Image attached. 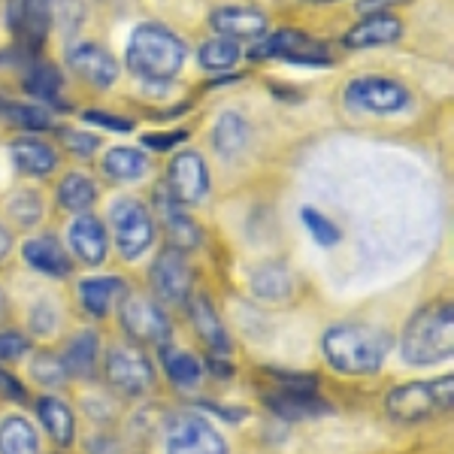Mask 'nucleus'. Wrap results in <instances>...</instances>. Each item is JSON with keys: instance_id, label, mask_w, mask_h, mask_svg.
I'll list each match as a JSON object with an SVG mask.
<instances>
[{"instance_id": "1", "label": "nucleus", "mask_w": 454, "mask_h": 454, "mask_svg": "<svg viewBox=\"0 0 454 454\" xmlns=\"http://www.w3.org/2000/svg\"><path fill=\"white\" fill-rule=\"evenodd\" d=\"M394 348L391 331L367 321H340L321 336V355L340 376H372Z\"/></svg>"}, {"instance_id": "2", "label": "nucleus", "mask_w": 454, "mask_h": 454, "mask_svg": "<svg viewBox=\"0 0 454 454\" xmlns=\"http://www.w3.org/2000/svg\"><path fill=\"white\" fill-rule=\"evenodd\" d=\"M188 46L182 36L170 31L167 25L158 21H143L134 27L128 40V52H124V64L134 76H140L149 85L173 82L185 67Z\"/></svg>"}, {"instance_id": "3", "label": "nucleus", "mask_w": 454, "mask_h": 454, "mask_svg": "<svg viewBox=\"0 0 454 454\" xmlns=\"http://www.w3.org/2000/svg\"><path fill=\"white\" fill-rule=\"evenodd\" d=\"M400 355L409 367H434L454 355V312L449 300H436L406 321Z\"/></svg>"}, {"instance_id": "4", "label": "nucleus", "mask_w": 454, "mask_h": 454, "mask_svg": "<svg viewBox=\"0 0 454 454\" xmlns=\"http://www.w3.org/2000/svg\"><path fill=\"white\" fill-rule=\"evenodd\" d=\"M454 403V379H424V382H409L394 387L385 397V409L391 421L397 424H424L442 419L451 412Z\"/></svg>"}, {"instance_id": "5", "label": "nucleus", "mask_w": 454, "mask_h": 454, "mask_svg": "<svg viewBox=\"0 0 454 454\" xmlns=\"http://www.w3.org/2000/svg\"><path fill=\"white\" fill-rule=\"evenodd\" d=\"M109 224H113L115 246L124 261H137L155 243V218L137 197H119L109 207Z\"/></svg>"}, {"instance_id": "6", "label": "nucleus", "mask_w": 454, "mask_h": 454, "mask_svg": "<svg viewBox=\"0 0 454 454\" xmlns=\"http://www.w3.org/2000/svg\"><path fill=\"white\" fill-rule=\"evenodd\" d=\"M4 25L12 36V49L25 58H36L52 31V4L49 0H6Z\"/></svg>"}, {"instance_id": "7", "label": "nucleus", "mask_w": 454, "mask_h": 454, "mask_svg": "<svg viewBox=\"0 0 454 454\" xmlns=\"http://www.w3.org/2000/svg\"><path fill=\"white\" fill-rule=\"evenodd\" d=\"M248 58H252V61L279 58V61L297 64V67H327V64H333V55H331V49H327V43L315 40V36L303 31H294V27H282V31L263 36L261 43H254V46L248 49Z\"/></svg>"}, {"instance_id": "8", "label": "nucleus", "mask_w": 454, "mask_h": 454, "mask_svg": "<svg viewBox=\"0 0 454 454\" xmlns=\"http://www.w3.org/2000/svg\"><path fill=\"white\" fill-rule=\"evenodd\" d=\"M409 104V88L391 76H357L346 85V106L367 115H397Z\"/></svg>"}, {"instance_id": "9", "label": "nucleus", "mask_w": 454, "mask_h": 454, "mask_svg": "<svg viewBox=\"0 0 454 454\" xmlns=\"http://www.w3.org/2000/svg\"><path fill=\"white\" fill-rule=\"evenodd\" d=\"M121 327L128 340L140 342V346L164 348L173 340V327L167 312L158 303H152L145 294H124L121 300Z\"/></svg>"}, {"instance_id": "10", "label": "nucleus", "mask_w": 454, "mask_h": 454, "mask_svg": "<svg viewBox=\"0 0 454 454\" xmlns=\"http://www.w3.org/2000/svg\"><path fill=\"white\" fill-rule=\"evenodd\" d=\"M167 454H231L227 439L194 412H182L167 424Z\"/></svg>"}, {"instance_id": "11", "label": "nucleus", "mask_w": 454, "mask_h": 454, "mask_svg": "<svg viewBox=\"0 0 454 454\" xmlns=\"http://www.w3.org/2000/svg\"><path fill=\"white\" fill-rule=\"evenodd\" d=\"M106 382L121 391L124 397H140L155 385V367L152 361L134 346H113L106 351Z\"/></svg>"}, {"instance_id": "12", "label": "nucleus", "mask_w": 454, "mask_h": 454, "mask_svg": "<svg viewBox=\"0 0 454 454\" xmlns=\"http://www.w3.org/2000/svg\"><path fill=\"white\" fill-rule=\"evenodd\" d=\"M149 282H152V291H155L164 303L185 306L194 288V273H192V267H188L185 254L170 246L158 254L155 263H152Z\"/></svg>"}, {"instance_id": "13", "label": "nucleus", "mask_w": 454, "mask_h": 454, "mask_svg": "<svg viewBox=\"0 0 454 454\" xmlns=\"http://www.w3.org/2000/svg\"><path fill=\"white\" fill-rule=\"evenodd\" d=\"M167 194H170L179 207H197V203L207 200L209 167L200 152H194V149L176 152V158L170 160V192Z\"/></svg>"}, {"instance_id": "14", "label": "nucleus", "mask_w": 454, "mask_h": 454, "mask_svg": "<svg viewBox=\"0 0 454 454\" xmlns=\"http://www.w3.org/2000/svg\"><path fill=\"white\" fill-rule=\"evenodd\" d=\"M64 61L67 67L82 76L85 82L98 85V88H109L119 79V61L113 58V52L91 40H79V43H70L67 52H64Z\"/></svg>"}, {"instance_id": "15", "label": "nucleus", "mask_w": 454, "mask_h": 454, "mask_svg": "<svg viewBox=\"0 0 454 454\" xmlns=\"http://www.w3.org/2000/svg\"><path fill=\"white\" fill-rule=\"evenodd\" d=\"M403 36V21L394 12H370L367 19H361L355 27H348L342 34V46L346 49H382L394 46Z\"/></svg>"}, {"instance_id": "16", "label": "nucleus", "mask_w": 454, "mask_h": 454, "mask_svg": "<svg viewBox=\"0 0 454 454\" xmlns=\"http://www.w3.org/2000/svg\"><path fill=\"white\" fill-rule=\"evenodd\" d=\"M67 243H70V252L82 263H88V267H98V263L106 261V248H109L106 227L100 218L88 215V212H82V215H76L70 222Z\"/></svg>"}, {"instance_id": "17", "label": "nucleus", "mask_w": 454, "mask_h": 454, "mask_svg": "<svg viewBox=\"0 0 454 454\" xmlns=\"http://www.w3.org/2000/svg\"><path fill=\"white\" fill-rule=\"evenodd\" d=\"M188 315H192V325H194L197 336H200V342L212 351V355H218V357L231 355L233 340H231L224 321L218 318V309L212 306V300L207 294L188 297Z\"/></svg>"}, {"instance_id": "18", "label": "nucleus", "mask_w": 454, "mask_h": 454, "mask_svg": "<svg viewBox=\"0 0 454 454\" xmlns=\"http://www.w3.org/2000/svg\"><path fill=\"white\" fill-rule=\"evenodd\" d=\"M209 25L215 36L227 40H258L267 34V16L254 6H218L209 16Z\"/></svg>"}, {"instance_id": "19", "label": "nucleus", "mask_w": 454, "mask_h": 454, "mask_svg": "<svg viewBox=\"0 0 454 454\" xmlns=\"http://www.w3.org/2000/svg\"><path fill=\"white\" fill-rule=\"evenodd\" d=\"M270 412L282 415L288 421H303V419H318V415L331 412V403L318 397L315 391H291V387H279V391L267 394Z\"/></svg>"}, {"instance_id": "20", "label": "nucleus", "mask_w": 454, "mask_h": 454, "mask_svg": "<svg viewBox=\"0 0 454 454\" xmlns=\"http://www.w3.org/2000/svg\"><path fill=\"white\" fill-rule=\"evenodd\" d=\"M155 207H158V212H160V222H164L167 237L173 239V248H179V252H188V248H197V246H200V239H203L200 227H197V224L192 222V215H185V212H182V207L173 200L170 194H167V192H158Z\"/></svg>"}, {"instance_id": "21", "label": "nucleus", "mask_w": 454, "mask_h": 454, "mask_svg": "<svg viewBox=\"0 0 454 454\" xmlns=\"http://www.w3.org/2000/svg\"><path fill=\"white\" fill-rule=\"evenodd\" d=\"M21 254H25L27 267L40 270V273H46V276H58V279L73 270L70 254L64 252V246L58 243L52 233H43V237L27 239V243L21 246Z\"/></svg>"}, {"instance_id": "22", "label": "nucleus", "mask_w": 454, "mask_h": 454, "mask_svg": "<svg viewBox=\"0 0 454 454\" xmlns=\"http://www.w3.org/2000/svg\"><path fill=\"white\" fill-rule=\"evenodd\" d=\"M248 140H252V128L237 109H227L212 124V145L224 160H237L248 149Z\"/></svg>"}, {"instance_id": "23", "label": "nucleus", "mask_w": 454, "mask_h": 454, "mask_svg": "<svg viewBox=\"0 0 454 454\" xmlns=\"http://www.w3.org/2000/svg\"><path fill=\"white\" fill-rule=\"evenodd\" d=\"M124 294H128V282L119 276H100V279H85L79 285V300L94 318H104L113 312V306L124 300Z\"/></svg>"}, {"instance_id": "24", "label": "nucleus", "mask_w": 454, "mask_h": 454, "mask_svg": "<svg viewBox=\"0 0 454 454\" xmlns=\"http://www.w3.org/2000/svg\"><path fill=\"white\" fill-rule=\"evenodd\" d=\"M64 361V370L67 376H76V379H94L98 376V367H100V340L94 331H82L76 333L73 340L67 342L61 355Z\"/></svg>"}, {"instance_id": "25", "label": "nucleus", "mask_w": 454, "mask_h": 454, "mask_svg": "<svg viewBox=\"0 0 454 454\" xmlns=\"http://www.w3.org/2000/svg\"><path fill=\"white\" fill-rule=\"evenodd\" d=\"M61 88H64V79H61V70L52 67V64L46 61H34L27 64V73H25V91L31 94V98L43 100V104L55 106V109H64L61 98Z\"/></svg>"}, {"instance_id": "26", "label": "nucleus", "mask_w": 454, "mask_h": 454, "mask_svg": "<svg viewBox=\"0 0 454 454\" xmlns=\"http://www.w3.org/2000/svg\"><path fill=\"white\" fill-rule=\"evenodd\" d=\"M36 415H40L46 434L52 436L55 445H70L76 439V419H73L70 406L58 397H40L36 400Z\"/></svg>"}, {"instance_id": "27", "label": "nucleus", "mask_w": 454, "mask_h": 454, "mask_svg": "<svg viewBox=\"0 0 454 454\" xmlns=\"http://www.w3.org/2000/svg\"><path fill=\"white\" fill-rule=\"evenodd\" d=\"M10 155H12V164L27 176H49L58 164V155H55L52 145L43 143V140H31V137L12 143Z\"/></svg>"}, {"instance_id": "28", "label": "nucleus", "mask_w": 454, "mask_h": 454, "mask_svg": "<svg viewBox=\"0 0 454 454\" xmlns=\"http://www.w3.org/2000/svg\"><path fill=\"white\" fill-rule=\"evenodd\" d=\"M149 158L145 152L134 149V145H115L104 155V173L109 179H119V182H137L149 173Z\"/></svg>"}, {"instance_id": "29", "label": "nucleus", "mask_w": 454, "mask_h": 454, "mask_svg": "<svg viewBox=\"0 0 454 454\" xmlns=\"http://www.w3.org/2000/svg\"><path fill=\"white\" fill-rule=\"evenodd\" d=\"M0 454H40V436L34 424L21 415H6L0 421Z\"/></svg>"}, {"instance_id": "30", "label": "nucleus", "mask_w": 454, "mask_h": 454, "mask_svg": "<svg viewBox=\"0 0 454 454\" xmlns=\"http://www.w3.org/2000/svg\"><path fill=\"white\" fill-rule=\"evenodd\" d=\"M94 200H98V185H94L91 176L73 170L61 179V185H58V203H61V209L67 212H76V215H82L94 207Z\"/></svg>"}, {"instance_id": "31", "label": "nucleus", "mask_w": 454, "mask_h": 454, "mask_svg": "<svg viewBox=\"0 0 454 454\" xmlns=\"http://www.w3.org/2000/svg\"><path fill=\"white\" fill-rule=\"evenodd\" d=\"M243 58L239 52V43L237 40H227V36H212L200 46V52H197V61H200L203 70L209 73H227L237 67V61Z\"/></svg>"}, {"instance_id": "32", "label": "nucleus", "mask_w": 454, "mask_h": 454, "mask_svg": "<svg viewBox=\"0 0 454 454\" xmlns=\"http://www.w3.org/2000/svg\"><path fill=\"white\" fill-rule=\"evenodd\" d=\"M0 119L16 124L21 130H49L55 128L49 109L36 104H21V100H4L0 98Z\"/></svg>"}, {"instance_id": "33", "label": "nucleus", "mask_w": 454, "mask_h": 454, "mask_svg": "<svg viewBox=\"0 0 454 454\" xmlns=\"http://www.w3.org/2000/svg\"><path fill=\"white\" fill-rule=\"evenodd\" d=\"M160 361H164V370L167 376H170L173 385L179 387H194L197 382H200V361L192 355V351H176L170 346L160 348Z\"/></svg>"}, {"instance_id": "34", "label": "nucleus", "mask_w": 454, "mask_h": 454, "mask_svg": "<svg viewBox=\"0 0 454 454\" xmlns=\"http://www.w3.org/2000/svg\"><path fill=\"white\" fill-rule=\"evenodd\" d=\"M294 288L288 270L279 267V263H267V267L254 270L252 273V291L263 300H285Z\"/></svg>"}, {"instance_id": "35", "label": "nucleus", "mask_w": 454, "mask_h": 454, "mask_svg": "<svg viewBox=\"0 0 454 454\" xmlns=\"http://www.w3.org/2000/svg\"><path fill=\"white\" fill-rule=\"evenodd\" d=\"M303 224H306V231L315 237V243H321V246H336V243H340V227H336L327 215H321L318 209L306 207L303 209Z\"/></svg>"}, {"instance_id": "36", "label": "nucleus", "mask_w": 454, "mask_h": 454, "mask_svg": "<svg viewBox=\"0 0 454 454\" xmlns=\"http://www.w3.org/2000/svg\"><path fill=\"white\" fill-rule=\"evenodd\" d=\"M31 376L40 385H64L67 382V370H64V361L58 355H40L31 364Z\"/></svg>"}, {"instance_id": "37", "label": "nucleus", "mask_w": 454, "mask_h": 454, "mask_svg": "<svg viewBox=\"0 0 454 454\" xmlns=\"http://www.w3.org/2000/svg\"><path fill=\"white\" fill-rule=\"evenodd\" d=\"M82 119L88 124H98V128L115 130V134H130V130H134V119H128V115H115V113H104V109H88V113H82Z\"/></svg>"}, {"instance_id": "38", "label": "nucleus", "mask_w": 454, "mask_h": 454, "mask_svg": "<svg viewBox=\"0 0 454 454\" xmlns=\"http://www.w3.org/2000/svg\"><path fill=\"white\" fill-rule=\"evenodd\" d=\"M31 351V340L16 331H0V361H19Z\"/></svg>"}, {"instance_id": "39", "label": "nucleus", "mask_w": 454, "mask_h": 454, "mask_svg": "<svg viewBox=\"0 0 454 454\" xmlns=\"http://www.w3.org/2000/svg\"><path fill=\"white\" fill-rule=\"evenodd\" d=\"M61 137H64V145H67L73 155H79V158L94 155V152H98V145H100L98 137L82 134V130H61Z\"/></svg>"}, {"instance_id": "40", "label": "nucleus", "mask_w": 454, "mask_h": 454, "mask_svg": "<svg viewBox=\"0 0 454 454\" xmlns=\"http://www.w3.org/2000/svg\"><path fill=\"white\" fill-rule=\"evenodd\" d=\"M188 140V130H167V134H145L143 137V145L152 152H167V149H176L179 143Z\"/></svg>"}, {"instance_id": "41", "label": "nucleus", "mask_w": 454, "mask_h": 454, "mask_svg": "<svg viewBox=\"0 0 454 454\" xmlns=\"http://www.w3.org/2000/svg\"><path fill=\"white\" fill-rule=\"evenodd\" d=\"M31 327L36 333H52L58 327V312L52 309V303H40L36 309L31 312Z\"/></svg>"}, {"instance_id": "42", "label": "nucleus", "mask_w": 454, "mask_h": 454, "mask_svg": "<svg viewBox=\"0 0 454 454\" xmlns=\"http://www.w3.org/2000/svg\"><path fill=\"white\" fill-rule=\"evenodd\" d=\"M0 397L16 400V403H25V400H27V391H25V385H21L16 376H12V372L0 370Z\"/></svg>"}, {"instance_id": "43", "label": "nucleus", "mask_w": 454, "mask_h": 454, "mask_svg": "<svg viewBox=\"0 0 454 454\" xmlns=\"http://www.w3.org/2000/svg\"><path fill=\"white\" fill-rule=\"evenodd\" d=\"M203 406H207L209 412L222 415V419H227V421H239V419H246L243 409H222V406H215V403H203Z\"/></svg>"}, {"instance_id": "44", "label": "nucleus", "mask_w": 454, "mask_h": 454, "mask_svg": "<svg viewBox=\"0 0 454 454\" xmlns=\"http://www.w3.org/2000/svg\"><path fill=\"white\" fill-rule=\"evenodd\" d=\"M10 248H12V237H10V231H6L4 224H0V261L10 254Z\"/></svg>"}, {"instance_id": "45", "label": "nucleus", "mask_w": 454, "mask_h": 454, "mask_svg": "<svg viewBox=\"0 0 454 454\" xmlns=\"http://www.w3.org/2000/svg\"><path fill=\"white\" fill-rule=\"evenodd\" d=\"M209 364H212V370H215L218 376H233V367L227 364V357H224V361H222V357H212Z\"/></svg>"}, {"instance_id": "46", "label": "nucleus", "mask_w": 454, "mask_h": 454, "mask_svg": "<svg viewBox=\"0 0 454 454\" xmlns=\"http://www.w3.org/2000/svg\"><path fill=\"white\" fill-rule=\"evenodd\" d=\"M6 315V297H4V291H0V318Z\"/></svg>"}, {"instance_id": "47", "label": "nucleus", "mask_w": 454, "mask_h": 454, "mask_svg": "<svg viewBox=\"0 0 454 454\" xmlns=\"http://www.w3.org/2000/svg\"><path fill=\"white\" fill-rule=\"evenodd\" d=\"M312 4H331V0H312Z\"/></svg>"}]
</instances>
